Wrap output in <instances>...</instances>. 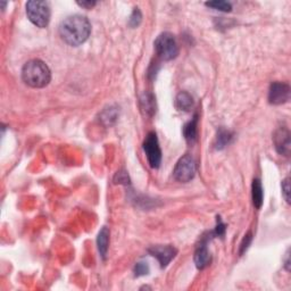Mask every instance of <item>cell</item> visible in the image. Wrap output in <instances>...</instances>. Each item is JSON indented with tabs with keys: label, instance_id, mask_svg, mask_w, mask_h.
<instances>
[{
	"label": "cell",
	"instance_id": "6da1fadb",
	"mask_svg": "<svg viewBox=\"0 0 291 291\" xmlns=\"http://www.w3.org/2000/svg\"><path fill=\"white\" fill-rule=\"evenodd\" d=\"M59 34L67 45L78 47L88 40L91 34V24L85 16H68L59 25Z\"/></svg>",
	"mask_w": 291,
	"mask_h": 291
},
{
	"label": "cell",
	"instance_id": "7a4b0ae2",
	"mask_svg": "<svg viewBox=\"0 0 291 291\" xmlns=\"http://www.w3.org/2000/svg\"><path fill=\"white\" fill-rule=\"evenodd\" d=\"M22 79L25 84L34 89L45 88L52 80L48 65L40 59H32L22 68Z\"/></svg>",
	"mask_w": 291,
	"mask_h": 291
},
{
	"label": "cell",
	"instance_id": "3957f363",
	"mask_svg": "<svg viewBox=\"0 0 291 291\" xmlns=\"http://www.w3.org/2000/svg\"><path fill=\"white\" fill-rule=\"evenodd\" d=\"M26 15L27 19L33 23L35 26L45 28L48 26L50 22V6L47 1H32L26 2Z\"/></svg>",
	"mask_w": 291,
	"mask_h": 291
},
{
	"label": "cell",
	"instance_id": "277c9868",
	"mask_svg": "<svg viewBox=\"0 0 291 291\" xmlns=\"http://www.w3.org/2000/svg\"><path fill=\"white\" fill-rule=\"evenodd\" d=\"M154 46H155L157 55L165 62L177 58L179 55L177 40H175L174 35L170 32H164V33L158 35L155 42H154Z\"/></svg>",
	"mask_w": 291,
	"mask_h": 291
},
{
	"label": "cell",
	"instance_id": "5b68a950",
	"mask_svg": "<svg viewBox=\"0 0 291 291\" xmlns=\"http://www.w3.org/2000/svg\"><path fill=\"white\" fill-rule=\"evenodd\" d=\"M173 175L177 181L179 182H189L195 178L196 175V161L193 158L188 155H185L179 159L175 165Z\"/></svg>",
	"mask_w": 291,
	"mask_h": 291
},
{
	"label": "cell",
	"instance_id": "8992f818",
	"mask_svg": "<svg viewBox=\"0 0 291 291\" xmlns=\"http://www.w3.org/2000/svg\"><path fill=\"white\" fill-rule=\"evenodd\" d=\"M143 150H145L150 167H159L161 161V150L155 132H149L148 135L146 136L145 141H143Z\"/></svg>",
	"mask_w": 291,
	"mask_h": 291
},
{
	"label": "cell",
	"instance_id": "52a82bcc",
	"mask_svg": "<svg viewBox=\"0 0 291 291\" xmlns=\"http://www.w3.org/2000/svg\"><path fill=\"white\" fill-rule=\"evenodd\" d=\"M290 99L289 84L283 82H274L271 84L268 91V102L272 105H281Z\"/></svg>",
	"mask_w": 291,
	"mask_h": 291
},
{
	"label": "cell",
	"instance_id": "ba28073f",
	"mask_svg": "<svg viewBox=\"0 0 291 291\" xmlns=\"http://www.w3.org/2000/svg\"><path fill=\"white\" fill-rule=\"evenodd\" d=\"M148 251L152 256L157 258L161 267H166L167 265L170 264V262L173 260V258L175 257V255H177V253H178L177 249H175L174 247L161 246V245L150 247Z\"/></svg>",
	"mask_w": 291,
	"mask_h": 291
},
{
	"label": "cell",
	"instance_id": "9c48e42d",
	"mask_svg": "<svg viewBox=\"0 0 291 291\" xmlns=\"http://www.w3.org/2000/svg\"><path fill=\"white\" fill-rule=\"evenodd\" d=\"M274 145L276 152L281 155L289 156L290 154V133L288 129L280 128L274 134Z\"/></svg>",
	"mask_w": 291,
	"mask_h": 291
},
{
	"label": "cell",
	"instance_id": "30bf717a",
	"mask_svg": "<svg viewBox=\"0 0 291 291\" xmlns=\"http://www.w3.org/2000/svg\"><path fill=\"white\" fill-rule=\"evenodd\" d=\"M206 242L207 240H204V242L200 243L195 251V257H193V260H195L197 268L199 269L206 268L212 262V256L210 250L207 249Z\"/></svg>",
	"mask_w": 291,
	"mask_h": 291
},
{
	"label": "cell",
	"instance_id": "8fae6325",
	"mask_svg": "<svg viewBox=\"0 0 291 291\" xmlns=\"http://www.w3.org/2000/svg\"><path fill=\"white\" fill-rule=\"evenodd\" d=\"M197 125H198V115H195L191 121L189 123H186L183 128V135L186 140V142L189 143H195L197 141V138H198V129H197Z\"/></svg>",
	"mask_w": 291,
	"mask_h": 291
},
{
	"label": "cell",
	"instance_id": "7c38bea8",
	"mask_svg": "<svg viewBox=\"0 0 291 291\" xmlns=\"http://www.w3.org/2000/svg\"><path fill=\"white\" fill-rule=\"evenodd\" d=\"M108 245H109V230L106 226L100 230L98 233V238H97V246H98V250L100 256L104 260H106L107 251H108Z\"/></svg>",
	"mask_w": 291,
	"mask_h": 291
},
{
	"label": "cell",
	"instance_id": "4fadbf2b",
	"mask_svg": "<svg viewBox=\"0 0 291 291\" xmlns=\"http://www.w3.org/2000/svg\"><path fill=\"white\" fill-rule=\"evenodd\" d=\"M193 98L189 92L181 91L175 98V107L179 110H183V112H190L193 107Z\"/></svg>",
	"mask_w": 291,
	"mask_h": 291
},
{
	"label": "cell",
	"instance_id": "5bb4252c",
	"mask_svg": "<svg viewBox=\"0 0 291 291\" xmlns=\"http://www.w3.org/2000/svg\"><path fill=\"white\" fill-rule=\"evenodd\" d=\"M251 197H253L254 206L256 207L257 210H260L264 202V191L260 179H255L253 181V185H251Z\"/></svg>",
	"mask_w": 291,
	"mask_h": 291
},
{
	"label": "cell",
	"instance_id": "9a60e30c",
	"mask_svg": "<svg viewBox=\"0 0 291 291\" xmlns=\"http://www.w3.org/2000/svg\"><path fill=\"white\" fill-rule=\"evenodd\" d=\"M232 140V133L231 132L224 130V129H221L220 132H218L217 134V138H216V149L221 150L225 148L226 146L229 145L230 142H231Z\"/></svg>",
	"mask_w": 291,
	"mask_h": 291
},
{
	"label": "cell",
	"instance_id": "2e32d148",
	"mask_svg": "<svg viewBox=\"0 0 291 291\" xmlns=\"http://www.w3.org/2000/svg\"><path fill=\"white\" fill-rule=\"evenodd\" d=\"M141 104H142V108L145 109L148 114L153 115L156 112L155 99H154V96L150 95V93H147V95L143 96V98H141Z\"/></svg>",
	"mask_w": 291,
	"mask_h": 291
},
{
	"label": "cell",
	"instance_id": "e0dca14e",
	"mask_svg": "<svg viewBox=\"0 0 291 291\" xmlns=\"http://www.w3.org/2000/svg\"><path fill=\"white\" fill-rule=\"evenodd\" d=\"M205 5L210 8H213L215 10H220V12H231L232 9V5L228 1H222V0H215V1H210V2H205Z\"/></svg>",
	"mask_w": 291,
	"mask_h": 291
},
{
	"label": "cell",
	"instance_id": "ac0fdd59",
	"mask_svg": "<svg viewBox=\"0 0 291 291\" xmlns=\"http://www.w3.org/2000/svg\"><path fill=\"white\" fill-rule=\"evenodd\" d=\"M142 21V14L141 12H140V9L138 8V7H135V8L133 9V12H132L131 16H130V20H129V25L132 28L134 27H138L140 23H141Z\"/></svg>",
	"mask_w": 291,
	"mask_h": 291
},
{
	"label": "cell",
	"instance_id": "d6986e66",
	"mask_svg": "<svg viewBox=\"0 0 291 291\" xmlns=\"http://www.w3.org/2000/svg\"><path fill=\"white\" fill-rule=\"evenodd\" d=\"M149 271H150L149 265L147 264L146 262H139V263H136L134 266V275L136 276V278L147 275L149 273Z\"/></svg>",
	"mask_w": 291,
	"mask_h": 291
},
{
	"label": "cell",
	"instance_id": "ffe728a7",
	"mask_svg": "<svg viewBox=\"0 0 291 291\" xmlns=\"http://www.w3.org/2000/svg\"><path fill=\"white\" fill-rule=\"evenodd\" d=\"M225 235V224L221 221L220 217H217V224L216 228L214 229V231H212L210 235L211 238H215V237H223Z\"/></svg>",
	"mask_w": 291,
	"mask_h": 291
},
{
	"label": "cell",
	"instance_id": "44dd1931",
	"mask_svg": "<svg viewBox=\"0 0 291 291\" xmlns=\"http://www.w3.org/2000/svg\"><path fill=\"white\" fill-rule=\"evenodd\" d=\"M251 241H253V233L249 231L245 237H243L242 242L240 243V251H239L240 255H242L248 249V247H249Z\"/></svg>",
	"mask_w": 291,
	"mask_h": 291
},
{
	"label": "cell",
	"instance_id": "7402d4cb",
	"mask_svg": "<svg viewBox=\"0 0 291 291\" xmlns=\"http://www.w3.org/2000/svg\"><path fill=\"white\" fill-rule=\"evenodd\" d=\"M282 193L283 197H285L286 202L290 203V179L287 178L283 180L282 182Z\"/></svg>",
	"mask_w": 291,
	"mask_h": 291
},
{
	"label": "cell",
	"instance_id": "603a6c76",
	"mask_svg": "<svg viewBox=\"0 0 291 291\" xmlns=\"http://www.w3.org/2000/svg\"><path fill=\"white\" fill-rule=\"evenodd\" d=\"M115 183H124V185H129V175L128 173H125V172L121 171V172H117L116 175H115V179H114Z\"/></svg>",
	"mask_w": 291,
	"mask_h": 291
},
{
	"label": "cell",
	"instance_id": "cb8c5ba5",
	"mask_svg": "<svg viewBox=\"0 0 291 291\" xmlns=\"http://www.w3.org/2000/svg\"><path fill=\"white\" fill-rule=\"evenodd\" d=\"M78 5L83 7V8H87V9H91L92 7H95L97 5L96 1H78Z\"/></svg>",
	"mask_w": 291,
	"mask_h": 291
},
{
	"label": "cell",
	"instance_id": "d4e9b609",
	"mask_svg": "<svg viewBox=\"0 0 291 291\" xmlns=\"http://www.w3.org/2000/svg\"><path fill=\"white\" fill-rule=\"evenodd\" d=\"M285 266H286V269H287V271H290V261H289V251H288V253H287V256H286V264H285Z\"/></svg>",
	"mask_w": 291,
	"mask_h": 291
}]
</instances>
